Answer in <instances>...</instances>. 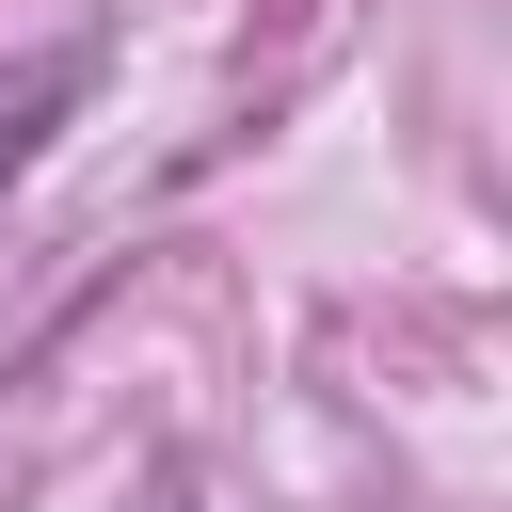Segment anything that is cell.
Instances as JSON below:
<instances>
[{
    "label": "cell",
    "instance_id": "6da1fadb",
    "mask_svg": "<svg viewBox=\"0 0 512 512\" xmlns=\"http://www.w3.org/2000/svg\"><path fill=\"white\" fill-rule=\"evenodd\" d=\"M64 96H80V64H16V80H0V192L32 176V144H48V112H64Z\"/></svg>",
    "mask_w": 512,
    "mask_h": 512
}]
</instances>
